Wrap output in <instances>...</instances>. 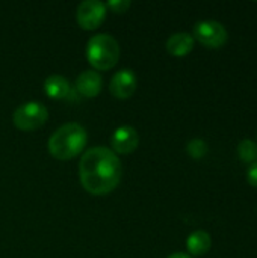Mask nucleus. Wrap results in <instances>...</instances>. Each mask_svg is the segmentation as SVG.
<instances>
[{
  "label": "nucleus",
  "mask_w": 257,
  "mask_h": 258,
  "mask_svg": "<svg viewBox=\"0 0 257 258\" xmlns=\"http://www.w3.org/2000/svg\"><path fill=\"white\" fill-rule=\"evenodd\" d=\"M123 168L118 156L108 147L88 148L79 162L82 186L92 195L112 192L121 180Z\"/></svg>",
  "instance_id": "1"
},
{
  "label": "nucleus",
  "mask_w": 257,
  "mask_h": 258,
  "mask_svg": "<svg viewBox=\"0 0 257 258\" xmlns=\"http://www.w3.org/2000/svg\"><path fill=\"white\" fill-rule=\"evenodd\" d=\"M88 133L79 122H65L48 138V151L59 160H68L83 151Z\"/></svg>",
  "instance_id": "2"
},
{
  "label": "nucleus",
  "mask_w": 257,
  "mask_h": 258,
  "mask_svg": "<svg viewBox=\"0 0 257 258\" xmlns=\"http://www.w3.org/2000/svg\"><path fill=\"white\" fill-rule=\"evenodd\" d=\"M86 57L97 70H109L118 62L120 44L109 33H95L86 42Z\"/></svg>",
  "instance_id": "3"
},
{
  "label": "nucleus",
  "mask_w": 257,
  "mask_h": 258,
  "mask_svg": "<svg viewBox=\"0 0 257 258\" xmlns=\"http://www.w3.org/2000/svg\"><path fill=\"white\" fill-rule=\"evenodd\" d=\"M48 118V110L41 101H26L12 113V122L21 130H35Z\"/></svg>",
  "instance_id": "4"
},
{
  "label": "nucleus",
  "mask_w": 257,
  "mask_h": 258,
  "mask_svg": "<svg viewBox=\"0 0 257 258\" xmlns=\"http://www.w3.org/2000/svg\"><path fill=\"white\" fill-rule=\"evenodd\" d=\"M194 38L208 48H220L227 42L226 27L215 20H203L194 26Z\"/></svg>",
  "instance_id": "5"
},
{
  "label": "nucleus",
  "mask_w": 257,
  "mask_h": 258,
  "mask_svg": "<svg viewBox=\"0 0 257 258\" xmlns=\"http://www.w3.org/2000/svg\"><path fill=\"white\" fill-rule=\"evenodd\" d=\"M106 3L101 0H83L76 11L77 23L88 30L97 29L106 17Z\"/></svg>",
  "instance_id": "6"
},
{
  "label": "nucleus",
  "mask_w": 257,
  "mask_h": 258,
  "mask_svg": "<svg viewBox=\"0 0 257 258\" xmlns=\"http://www.w3.org/2000/svg\"><path fill=\"white\" fill-rule=\"evenodd\" d=\"M136 73L130 68H121L111 77L109 91L117 98H129L136 89Z\"/></svg>",
  "instance_id": "7"
},
{
  "label": "nucleus",
  "mask_w": 257,
  "mask_h": 258,
  "mask_svg": "<svg viewBox=\"0 0 257 258\" xmlns=\"http://www.w3.org/2000/svg\"><path fill=\"white\" fill-rule=\"evenodd\" d=\"M139 144V135L135 127L132 125H121L114 130L111 136V147L114 153L127 154L136 150Z\"/></svg>",
  "instance_id": "8"
},
{
  "label": "nucleus",
  "mask_w": 257,
  "mask_h": 258,
  "mask_svg": "<svg viewBox=\"0 0 257 258\" xmlns=\"http://www.w3.org/2000/svg\"><path fill=\"white\" fill-rule=\"evenodd\" d=\"M101 85H103V77L98 71L85 70L77 76L74 89L82 97L91 98V97H95L101 91Z\"/></svg>",
  "instance_id": "9"
},
{
  "label": "nucleus",
  "mask_w": 257,
  "mask_h": 258,
  "mask_svg": "<svg viewBox=\"0 0 257 258\" xmlns=\"http://www.w3.org/2000/svg\"><path fill=\"white\" fill-rule=\"evenodd\" d=\"M44 89L48 97L55 100L67 98L71 92V85L67 77L61 74H50L44 82Z\"/></svg>",
  "instance_id": "10"
},
{
  "label": "nucleus",
  "mask_w": 257,
  "mask_h": 258,
  "mask_svg": "<svg viewBox=\"0 0 257 258\" xmlns=\"http://www.w3.org/2000/svg\"><path fill=\"white\" fill-rule=\"evenodd\" d=\"M194 48V36L186 32L173 33L167 39V50L174 56H185Z\"/></svg>",
  "instance_id": "11"
},
{
  "label": "nucleus",
  "mask_w": 257,
  "mask_h": 258,
  "mask_svg": "<svg viewBox=\"0 0 257 258\" xmlns=\"http://www.w3.org/2000/svg\"><path fill=\"white\" fill-rule=\"evenodd\" d=\"M211 245H212V239L211 236L206 233V231H194L188 240H186V246H188V251L192 254V255H204L209 249H211Z\"/></svg>",
  "instance_id": "12"
},
{
  "label": "nucleus",
  "mask_w": 257,
  "mask_h": 258,
  "mask_svg": "<svg viewBox=\"0 0 257 258\" xmlns=\"http://www.w3.org/2000/svg\"><path fill=\"white\" fill-rule=\"evenodd\" d=\"M238 154L242 162L245 163H254L257 162V144L250 139H245L238 147Z\"/></svg>",
  "instance_id": "13"
},
{
  "label": "nucleus",
  "mask_w": 257,
  "mask_h": 258,
  "mask_svg": "<svg viewBox=\"0 0 257 258\" xmlns=\"http://www.w3.org/2000/svg\"><path fill=\"white\" fill-rule=\"evenodd\" d=\"M186 150L191 157L194 159H203L208 154V144L203 139H192L188 142Z\"/></svg>",
  "instance_id": "14"
},
{
  "label": "nucleus",
  "mask_w": 257,
  "mask_h": 258,
  "mask_svg": "<svg viewBox=\"0 0 257 258\" xmlns=\"http://www.w3.org/2000/svg\"><path fill=\"white\" fill-rule=\"evenodd\" d=\"M130 6V0H109L106 3V8H111L114 12H124Z\"/></svg>",
  "instance_id": "15"
},
{
  "label": "nucleus",
  "mask_w": 257,
  "mask_h": 258,
  "mask_svg": "<svg viewBox=\"0 0 257 258\" xmlns=\"http://www.w3.org/2000/svg\"><path fill=\"white\" fill-rule=\"evenodd\" d=\"M247 180H248V183H250L251 186L257 187V162H254V163L250 166V169H248V172H247Z\"/></svg>",
  "instance_id": "16"
},
{
  "label": "nucleus",
  "mask_w": 257,
  "mask_h": 258,
  "mask_svg": "<svg viewBox=\"0 0 257 258\" xmlns=\"http://www.w3.org/2000/svg\"><path fill=\"white\" fill-rule=\"evenodd\" d=\"M168 258H192L189 254H183V252H176V254H171Z\"/></svg>",
  "instance_id": "17"
}]
</instances>
